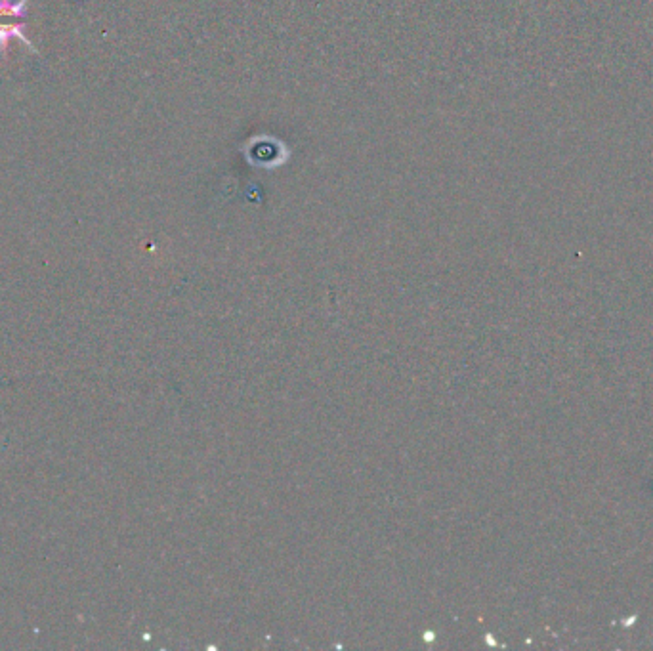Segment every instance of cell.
<instances>
[{
    "label": "cell",
    "instance_id": "cell-1",
    "mask_svg": "<svg viewBox=\"0 0 653 651\" xmlns=\"http://www.w3.org/2000/svg\"><path fill=\"white\" fill-rule=\"evenodd\" d=\"M25 29H27L25 21H22V23H0V56L2 58L8 56L6 50H8V41L10 39H20L33 54H39L37 46L25 35Z\"/></svg>",
    "mask_w": 653,
    "mask_h": 651
},
{
    "label": "cell",
    "instance_id": "cell-2",
    "mask_svg": "<svg viewBox=\"0 0 653 651\" xmlns=\"http://www.w3.org/2000/svg\"><path fill=\"white\" fill-rule=\"evenodd\" d=\"M31 0H0V16L4 18H22L25 8Z\"/></svg>",
    "mask_w": 653,
    "mask_h": 651
}]
</instances>
